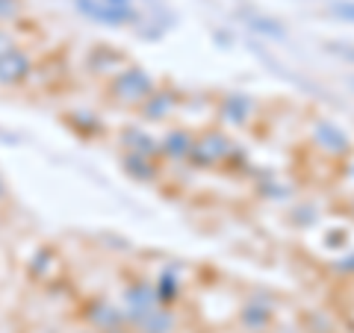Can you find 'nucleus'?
I'll use <instances>...</instances> for the list:
<instances>
[{"label":"nucleus","mask_w":354,"mask_h":333,"mask_svg":"<svg viewBox=\"0 0 354 333\" xmlns=\"http://www.w3.org/2000/svg\"><path fill=\"white\" fill-rule=\"evenodd\" d=\"M109 92H113V97L118 104L142 106L153 92H157V88H153V80L142 68H121L115 74L113 86H109Z\"/></svg>","instance_id":"f257e3e1"},{"label":"nucleus","mask_w":354,"mask_h":333,"mask_svg":"<svg viewBox=\"0 0 354 333\" xmlns=\"http://www.w3.org/2000/svg\"><path fill=\"white\" fill-rule=\"evenodd\" d=\"M124 310H127V316L136 321L142 318H148L151 313H157V310L165 304L162 298H160V292H157V286H148V283H136V286H130L127 289V295H124Z\"/></svg>","instance_id":"f03ea898"},{"label":"nucleus","mask_w":354,"mask_h":333,"mask_svg":"<svg viewBox=\"0 0 354 333\" xmlns=\"http://www.w3.org/2000/svg\"><path fill=\"white\" fill-rule=\"evenodd\" d=\"M227 153H230V139L221 136V133H207V136L192 142L189 157L201 160L204 165H218V162L227 160Z\"/></svg>","instance_id":"7ed1b4c3"},{"label":"nucleus","mask_w":354,"mask_h":333,"mask_svg":"<svg viewBox=\"0 0 354 333\" xmlns=\"http://www.w3.org/2000/svg\"><path fill=\"white\" fill-rule=\"evenodd\" d=\"M77 9L92 21H101L109 27H124L127 21H136V12H121V9L109 6L106 0H77Z\"/></svg>","instance_id":"20e7f679"},{"label":"nucleus","mask_w":354,"mask_h":333,"mask_svg":"<svg viewBox=\"0 0 354 333\" xmlns=\"http://www.w3.org/2000/svg\"><path fill=\"white\" fill-rule=\"evenodd\" d=\"M30 57L24 50H18V48H12L9 53H3V57H0V83H21L24 80V77L30 74Z\"/></svg>","instance_id":"39448f33"},{"label":"nucleus","mask_w":354,"mask_h":333,"mask_svg":"<svg viewBox=\"0 0 354 333\" xmlns=\"http://www.w3.org/2000/svg\"><path fill=\"white\" fill-rule=\"evenodd\" d=\"M251 113H254V101L248 95H239V92L227 95L225 104H221V121H227V124H234V127L245 124L251 118Z\"/></svg>","instance_id":"423d86ee"},{"label":"nucleus","mask_w":354,"mask_h":333,"mask_svg":"<svg viewBox=\"0 0 354 333\" xmlns=\"http://www.w3.org/2000/svg\"><path fill=\"white\" fill-rule=\"evenodd\" d=\"M313 139H316V145L328 153H346L348 151V136L337 124H330V121H319Z\"/></svg>","instance_id":"0eeeda50"},{"label":"nucleus","mask_w":354,"mask_h":333,"mask_svg":"<svg viewBox=\"0 0 354 333\" xmlns=\"http://www.w3.org/2000/svg\"><path fill=\"white\" fill-rule=\"evenodd\" d=\"M192 136L189 133H183V130H177V133H169L162 142H160V151L162 153H169V157H189L192 153Z\"/></svg>","instance_id":"6e6552de"},{"label":"nucleus","mask_w":354,"mask_h":333,"mask_svg":"<svg viewBox=\"0 0 354 333\" xmlns=\"http://www.w3.org/2000/svg\"><path fill=\"white\" fill-rule=\"evenodd\" d=\"M245 21H248L251 30L263 32L266 39H274V41H283L286 39V30L274 18H266V15H257V12H245Z\"/></svg>","instance_id":"1a4fd4ad"},{"label":"nucleus","mask_w":354,"mask_h":333,"mask_svg":"<svg viewBox=\"0 0 354 333\" xmlns=\"http://www.w3.org/2000/svg\"><path fill=\"white\" fill-rule=\"evenodd\" d=\"M174 106V97L169 95V92H153L145 104H142V109H145V115H151V118H162L169 109Z\"/></svg>","instance_id":"9d476101"},{"label":"nucleus","mask_w":354,"mask_h":333,"mask_svg":"<svg viewBox=\"0 0 354 333\" xmlns=\"http://www.w3.org/2000/svg\"><path fill=\"white\" fill-rule=\"evenodd\" d=\"M328 15L342 18V21H348V24H354V0H346V3H330Z\"/></svg>","instance_id":"9b49d317"},{"label":"nucleus","mask_w":354,"mask_h":333,"mask_svg":"<svg viewBox=\"0 0 354 333\" xmlns=\"http://www.w3.org/2000/svg\"><path fill=\"white\" fill-rule=\"evenodd\" d=\"M18 15V0H0V21Z\"/></svg>","instance_id":"f8f14e48"},{"label":"nucleus","mask_w":354,"mask_h":333,"mask_svg":"<svg viewBox=\"0 0 354 333\" xmlns=\"http://www.w3.org/2000/svg\"><path fill=\"white\" fill-rule=\"evenodd\" d=\"M328 50H330V53H337V57H342V59H354L351 44H328Z\"/></svg>","instance_id":"ddd939ff"},{"label":"nucleus","mask_w":354,"mask_h":333,"mask_svg":"<svg viewBox=\"0 0 354 333\" xmlns=\"http://www.w3.org/2000/svg\"><path fill=\"white\" fill-rule=\"evenodd\" d=\"M15 48V44H12V39H9L6 36V32L3 30H0V57H3V53H9V50H12Z\"/></svg>","instance_id":"4468645a"},{"label":"nucleus","mask_w":354,"mask_h":333,"mask_svg":"<svg viewBox=\"0 0 354 333\" xmlns=\"http://www.w3.org/2000/svg\"><path fill=\"white\" fill-rule=\"evenodd\" d=\"M0 195H3V180H0Z\"/></svg>","instance_id":"2eb2a0df"},{"label":"nucleus","mask_w":354,"mask_h":333,"mask_svg":"<svg viewBox=\"0 0 354 333\" xmlns=\"http://www.w3.org/2000/svg\"><path fill=\"white\" fill-rule=\"evenodd\" d=\"M351 83H354V77H351Z\"/></svg>","instance_id":"dca6fc26"}]
</instances>
